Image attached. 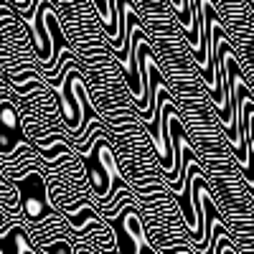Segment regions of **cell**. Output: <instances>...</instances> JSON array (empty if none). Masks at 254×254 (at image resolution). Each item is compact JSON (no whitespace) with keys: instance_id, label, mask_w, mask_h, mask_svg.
<instances>
[{"instance_id":"6da1fadb","label":"cell","mask_w":254,"mask_h":254,"mask_svg":"<svg viewBox=\"0 0 254 254\" xmlns=\"http://www.w3.org/2000/svg\"><path fill=\"white\" fill-rule=\"evenodd\" d=\"M0 122H3V127H5V130H10V132H18L20 130V117H18V112H15V107H13L10 102L0 104Z\"/></svg>"}]
</instances>
